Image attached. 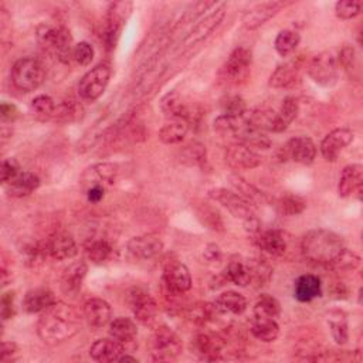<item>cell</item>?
I'll return each mask as SVG.
<instances>
[{
    "instance_id": "cell-32",
    "label": "cell",
    "mask_w": 363,
    "mask_h": 363,
    "mask_svg": "<svg viewBox=\"0 0 363 363\" xmlns=\"http://www.w3.org/2000/svg\"><path fill=\"white\" fill-rule=\"evenodd\" d=\"M137 335H138L137 323L129 318L120 316L110 322V336L118 340L120 343H122L124 346L127 343L134 342Z\"/></svg>"
},
{
    "instance_id": "cell-29",
    "label": "cell",
    "mask_w": 363,
    "mask_h": 363,
    "mask_svg": "<svg viewBox=\"0 0 363 363\" xmlns=\"http://www.w3.org/2000/svg\"><path fill=\"white\" fill-rule=\"evenodd\" d=\"M56 302V296L53 291L49 288H36L30 289L23 299V309L28 313H39L46 311Z\"/></svg>"
},
{
    "instance_id": "cell-48",
    "label": "cell",
    "mask_w": 363,
    "mask_h": 363,
    "mask_svg": "<svg viewBox=\"0 0 363 363\" xmlns=\"http://www.w3.org/2000/svg\"><path fill=\"white\" fill-rule=\"evenodd\" d=\"M362 4L359 0H339L335 5V15L342 21H350L360 15Z\"/></svg>"
},
{
    "instance_id": "cell-51",
    "label": "cell",
    "mask_w": 363,
    "mask_h": 363,
    "mask_svg": "<svg viewBox=\"0 0 363 363\" xmlns=\"http://www.w3.org/2000/svg\"><path fill=\"white\" fill-rule=\"evenodd\" d=\"M298 111H299L298 101H296L294 97H287V98L282 101L278 114H280L282 122L288 127V125L296 118Z\"/></svg>"
},
{
    "instance_id": "cell-40",
    "label": "cell",
    "mask_w": 363,
    "mask_h": 363,
    "mask_svg": "<svg viewBox=\"0 0 363 363\" xmlns=\"http://www.w3.org/2000/svg\"><path fill=\"white\" fill-rule=\"evenodd\" d=\"M86 254L87 257L96 263V264H103L108 260H111L114 254L113 246L107 240H91L90 243L86 244Z\"/></svg>"
},
{
    "instance_id": "cell-60",
    "label": "cell",
    "mask_w": 363,
    "mask_h": 363,
    "mask_svg": "<svg viewBox=\"0 0 363 363\" xmlns=\"http://www.w3.org/2000/svg\"><path fill=\"white\" fill-rule=\"evenodd\" d=\"M118 362H138V359L134 356H129V355H122Z\"/></svg>"
},
{
    "instance_id": "cell-17",
    "label": "cell",
    "mask_w": 363,
    "mask_h": 363,
    "mask_svg": "<svg viewBox=\"0 0 363 363\" xmlns=\"http://www.w3.org/2000/svg\"><path fill=\"white\" fill-rule=\"evenodd\" d=\"M163 250V241L156 234H142L128 241V251L141 260H151Z\"/></svg>"
},
{
    "instance_id": "cell-24",
    "label": "cell",
    "mask_w": 363,
    "mask_h": 363,
    "mask_svg": "<svg viewBox=\"0 0 363 363\" xmlns=\"http://www.w3.org/2000/svg\"><path fill=\"white\" fill-rule=\"evenodd\" d=\"M253 127L261 129L263 132L264 131H268V132H284L288 127L282 122L281 117L278 113L272 111V110H267V108H263V110H254L248 120H247Z\"/></svg>"
},
{
    "instance_id": "cell-56",
    "label": "cell",
    "mask_w": 363,
    "mask_h": 363,
    "mask_svg": "<svg viewBox=\"0 0 363 363\" xmlns=\"http://www.w3.org/2000/svg\"><path fill=\"white\" fill-rule=\"evenodd\" d=\"M0 117H2L4 122H15L19 118V110L15 104L2 103V107H0Z\"/></svg>"
},
{
    "instance_id": "cell-13",
    "label": "cell",
    "mask_w": 363,
    "mask_h": 363,
    "mask_svg": "<svg viewBox=\"0 0 363 363\" xmlns=\"http://www.w3.org/2000/svg\"><path fill=\"white\" fill-rule=\"evenodd\" d=\"M117 175H118L117 165L110 163V162L96 163L84 172V175L81 178V183L86 190L96 188V186H101V188L107 189L110 185H113L115 182Z\"/></svg>"
},
{
    "instance_id": "cell-41",
    "label": "cell",
    "mask_w": 363,
    "mask_h": 363,
    "mask_svg": "<svg viewBox=\"0 0 363 363\" xmlns=\"http://www.w3.org/2000/svg\"><path fill=\"white\" fill-rule=\"evenodd\" d=\"M227 280L238 287H247L251 282V270L250 265L240 260H233L226 270Z\"/></svg>"
},
{
    "instance_id": "cell-34",
    "label": "cell",
    "mask_w": 363,
    "mask_h": 363,
    "mask_svg": "<svg viewBox=\"0 0 363 363\" xmlns=\"http://www.w3.org/2000/svg\"><path fill=\"white\" fill-rule=\"evenodd\" d=\"M192 207L197 216V219L204 224L207 229L213 231H223L224 230V223L223 219L216 207L206 202H193Z\"/></svg>"
},
{
    "instance_id": "cell-18",
    "label": "cell",
    "mask_w": 363,
    "mask_h": 363,
    "mask_svg": "<svg viewBox=\"0 0 363 363\" xmlns=\"http://www.w3.org/2000/svg\"><path fill=\"white\" fill-rule=\"evenodd\" d=\"M226 162L236 171L254 169L261 165V158L243 144H233L226 149Z\"/></svg>"
},
{
    "instance_id": "cell-57",
    "label": "cell",
    "mask_w": 363,
    "mask_h": 363,
    "mask_svg": "<svg viewBox=\"0 0 363 363\" xmlns=\"http://www.w3.org/2000/svg\"><path fill=\"white\" fill-rule=\"evenodd\" d=\"M203 258L206 260L207 264L216 265L221 261V250L216 244H207L204 251H203Z\"/></svg>"
},
{
    "instance_id": "cell-31",
    "label": "cell",
    "mask_w": 363,
    "mask_h": 363,
    "mask_svg": "<svg viewBox=\"0 0 363 363\" xmlns=\"http://www.w3.org/2000/svg\"><path fill=\"white\" fill-rule=\"evenodd\" d=\"M214 308L220 313L241 315L247 309V299L234 291H227L220 294L214 301Z\"/></svg>"
},
{
    "instance_id": "cell-52",
    "label": "cell",
    "mask_w": 363,
    "mask_h": 363,
    "mask_svg": "<svg viewBox=\"0 0 363 363\" xmlns=\"http://www.w3.org/2000/svg\"><path fill=\"white\" fill-rule=\"evenodd\" d=\"M73 60H76L80 66H88L94 60V49L90 43L81 42L74 46L73 50Z\"/></svg>"
},
{
    "instance_id": "cell-44",
    "label": "cell",
    "mask_w": 363,
    "mask_h": 363,
    "mask_svg": "<svg viewBox=\"0 0 363 363\" xmlns=\"http://www.w3.org/2000/svg\"><path fill=\"white\" fill-rule=\"evenodd\" d=\"M306 207V202L296 195L287 193L281 196L277 202V209L282 216H296L302 213Z\"/></svg>"
},
{
    "instance_id": "cell-55",
    "label": "cell",
    "mask_w": 363,
    "mask_h": 363,
    "mask_svg": "<svg viewBox=\"0 0 363 363\" xmlns=\"http://www.w3.org/2000/svg\"><path fill=\"white\" fill-rule=\"evenodd\" d=\"M16 313L15 309V292L9 291L2 295V318L4 321L13 318Z\"/></svg>"
},
{
    "instance_id": "cell-23",
    "label": "cell",
    "mask_w": 363,
    "mask_h": 363,
    "mask_svg": "<svg viewBox=\"0 0 363 363\" xmlns=\"http://www.w3.org/2000/svg\"><path fill=\"white\" fill-rule=\"evenodd\" d=\"M362 183H363V166L357 163L346 166L342 172L339 185H338L339 197H349L355 192L360 193Z\"/></svg>"
},
{
    "instance_id": "cell-11",
    "label": "cell",
    "mask_w": 363,
    "mask_h": 363,
    "mask_svg": "<svg viewBox=\"0 0 363 363\" xmlns=\"http://www.w3.org/2000/svg\"><path fill=\"white\" fill-rule=\"evenodd\" d=\"M251 63H253L251 52L246 47H237L230 54L226 64L223 66V70H221L223 79L230 84H238L244 81L250 74Z\"/></svg>"
},
{
    "instance_id": "cell-5",
    "label": "cell",
    "mask_w": 363,
    "mask_h": 363,
    "mask_svg": "<svg viewBox=\"0 0 363 363\" xmlns=\"http://www.w3.org/2000/svg\"><path fill=\"white\" fill-rule=\"evenodd\" d=\"M134 9V4L124 0V2H114L110 5L107 11V16L104 21V32L103 39L108 49H114L118 43L122 28L129 18Z\"/></svg>"
},
{
    "instance_id": "cell-4",
    "label": "cell",
    "mask_w": 363,
    "mask_h": 363,
    "mask_svg": "<svg viewBox=\"0 0 363 363\" xmlns=\"http://www.w3.org/2000/svg\"><path fill=\"white\" fill-rule=\"evenodd\" d=\"M38 40L45 49L56 53L63 63H70L73 59V38L69 29L63 26L42 25L38 29Z\"/></svg>"
},
{
    "instance_id": "cell-16",
    "label": "cell",
    "mask_w": 363,
    "mask_h": 363,
    "mask_svg": "<svg viewBox=\"0 0 363 363\" xmlns=\"http://www.w3.org/2000/svg\"><path fill=\"white\" fill-rule=\"evenodd\" d=\"M353 141V132L347 128H338L329 132L322 144H321V154L328 162H335L339 154Z\"/></svg>"
},
{
    "instance_id": "cell-43",
    "label": "cell",
    "mask_w": 363,
    "mask_h": 363,
    "mask_svg": "<svg viewBox=\"0 0 363 363\" xmlns=\"http://www.w3.org/2000/svg\"><path fill=\"white\" fill-rule=\"evenodd\" d=\"M299 42H301V38H299V35L296 32H294V30H282L275 38L274 47H275V50H277V53L280 56L287 57L292 52H295V49L298 47Z\"/></svg>"
},
{
    "instance_id": "cell-33",
    "label": "cell",
    "mask_w": 363,
    "mask_h": 363,
    "mask_svg": "<svg viewBox=\"0 0 363 363\" xmlns=\"http://www.w3.org/2000/svg\"><path fill=\"white\" fill-rule=\"evenodd\" d=\"M231 186L236 189V193L240 195L246 202H248L253 207L264 204L267 202V196L258 190L255 186L250 185L246 179H243L238 175H231L229 178Z\"/></svg>"
},
{
    "instance_id": "cell-30",
    "label": "cell",
    "mask_w": 363,
    "mask_h": 363,
    "mask_svg": "<svg viewBox=\"0 0 363 363\" xmlns=\"http://www.w3.org/2000/svg\"><path fill=\"white\" fill-rule=\"evenodd\" d=\"M6 186H8V193L12 197H26L39 189L40 179L33 172H21Z\"/></svg>"
},
{
    "instance_id": "cell-39",
    "label": "cell",
    "mask_w": 363,
    "mask_h": 363,
    "mask_svg": "<svg viewBox=\"0 0 363 363\" xmlns=\"http://www.w3.org/2000/svg\"><path fill=\"white\" fill-rule=\"evenodd\" d=\"M251 333L261 342L270 343L274 342L280 335V326L275 319L271 318H255L251 325Z\"/></svg>"
},
{
    "instance_id": "cell-26",
    "label": "cell",
    "mask_w": 363,
    "mask_h": 363,
    "mask_svg": "<svg viewBox=\"0 0 363 363\" xmlns=\"http://www.w3.org/2000/svg\"><path fill=\"white\" fill-rule=\"evenodd\" d=\"M88 267L84 261H76L70 264L64 271L62 277V288L66 294L73 295L77 294L84 282V278L87 275Z\"/></svg>"
},
{
    "instance_id": "cell-19",
    "label": "cell",
    "mask_w": 363,
    "mask_h": 363,
    "mask_svg": "<svg viewBox=\"0 0 363 363\" xmlns=\"http://www.w3.org/2000/svg\"><path fill=\"white\" fill-rule=\"evenodd\" d=\"M163 281L173 294H183L192 288V277L188 267L182 263H171L163 272Z\"/></svg>"
},
{
    "instance_id": "cell-6",
    "label": "cell",
    "mask_w": 363,
    "mask_h": 363,
    "mask_svg": "<svg viewBox=\"0 0 363 363\" xmlns=\"http://www.w3.org/2000/svg\"><path fill=\"white\" fill-rule=\"evenodd\" d=\"M183 350L180 338L168 326H159L151 339V355L154 360L166 362L176 359Z\"/></svg>"
},
{
    "instance_id": "cell-46",
    "label": "cell",
    "mask_w": 363,
    "mask_h": 363,
    "mask_svg": "<svg viewBox=\"0 0 363 363\" xmlns=\"http://www.w3.org/2000/svg\"><path fill=\"white\" fill-rule=\"evenodd\" d=\"M221 111L223 115L231 118H243L247 113V104L240 96H227L221 100Z\"/></svg>"
},
{
    "instance_id": "cell-59",
    "label": "cell",
    "mask_w": 363,
    "mask_h": 363,
    "mask_svg": "<svg viewBox=\"0 0 363 363\" xmlns=\"http://www.w3.org/2000/svg\"><path fill=\"white\" fill-rule=\"evenodd\" d=\"M105 188H101V186H96V188H91L88 190H86L87 193V199L90 203H100L104 196H105Z\"/></svg>"
},
{
    "instance_id": "cell-20",
    "label": "cell",
    "mask_w": 363,
    "mask_h": 363,
    "mask_svg": "<svg viewBox=\"0 0 363 363\" xmlns=\"http://www.w3.org/2000/svg\"><path fill=\"white\" fill-rule=\"evenodd\" d=\"M83 315L90 326L103 328L111 322L113 311L107 301L101 298H91L84 304Z\"/></svg>"
},
{
    "instance_id": "cell-10",
    "label": "cell",
    "mask_w": 363,
    "mask_h": 363,
    "mask_svg": "<svg viewBox=\"0 0 363 363\" xmlns=\"http://www.w3.org/2000/svg\"><path fill=\"white\" fill-rule=\"evenodd\" d=\"M339 63L330 52H323L312 59L308 67L309 77L319 86H333L338 80Z\"/></svg>"
},
{
    "instance_id": "cell-53",
    "label": "cell",
    "mask_w": 363,
    "mask_h": 363,
    "mask_svg": "<svg viewBox=\"0 0 363 363\" xmlns=\"http://www.w3.org/2000/svg\"><path fill=\"white\" fill-rule=\"evenodd\" d=\"M338 63L339 66H342L345 69V71H347L349 74H352L353 70H356V53L355 49L350 46H346L342 49V52L339 53L338 57Z\"/></svg>"
},
{
    "instance_id": "cell-7",
    "label": "cell",
    "mask_w": 363,
    "mask_h": 363,
    "mask_svg": "<svg viewBox=\"0 0 363 363\" xmlns=\"http://www.w3.org/2000/svg\"><path fill=\"white\" fill-rule=\"evenodd\" d=\"M111 79V69L107 64H98L91 69L80 81L79 84V94L86 101H96L98 100Z\"/></svg>"
},
{
    "instance_id": "cell-9",
    "label": "cell",
    "mask_w": 363,
    "mask_h": 363,
    "mask_svg": "<svg viewBox=\"0 0 363 363\" xmlns=\"http://www.w3.org/2000/svg\"><path fill=\"white\" fill-rule=\"evenodd\" d=\"M224 13H226V4H219L212 13H209L204 19L197 22V25L186 35V38L180 43V49L182 50L192 49L197 43L207 39L223 22Z\"/></svg>"
},
{
    "instance_id": "cell-28",
    "label": "cell",
    "mask_w": 363,
    "mask_h": 363,
    "mask_svg": "<svg viewBox=\"0 0 363 363\" xmlns=\"http://www.w3.org/2000/svg\"><path fill=\"white\" fill-rule=\"evenodd\" d=\"M322 284L319 277L312 274L301 275L294 285V296L299 302H311L312 299L321 296Z\"/></svg>"
},
{
    "instance_id": "cell-45",
    "label": "cell",
    "mask_w": 363,
    "mask_h": 363,
    "mask_svg": "<svg viewBox=\"0 0 363 363\" xmlns=\"http://www.w3.org/2000/svg\"><path fill=\"white\" fill-rule=\"evenodd\" d=\"M56 103L49 96H39L32 101V111L40 121H49L54 118L56 114Z\"/></svg>"
},
{
    "instance_id": "cell-49",
    "label": "cell",
    "mask_w": 363,
    "mask_h": 363,
    "mask_svg": "<svg viewBox=\"0 0 363 363\" xmlns=\"http://www.w3.org/2000/svg\"><path fill=\"white\" fill-rule=\"evenodd\" d=\"M183 161L192 165H202L206 162V146L199 142H190L183 149Z\"/></svg>"
},
{
    "instance_id": "cell-3",
    "label": "cell",
    "mask_w": 363,
    "mask_h": 363,
    "mask_svg": "<svg viewBox=\"0 0 363 363\" xmlns=\"http://www.w3.org/2000/svg\"><path fill=\"white\" fill-rule=\"evenodd\" d=\"M46 79L43 64L35 57H25L18 60L11 71V80L13 86L23 93H32L38 90Z\"/></svg>"
},
{
    "instance_id": "cell-36",
    "label": "cell",
    "mask_w": 363,
    "mask_h": 363,
    "mask_svg": "<svg viewBox=\"0 0 363 363\" xmlns=\"http://www.w3.org/2000/svg\"><path fill=\"white\" fill-rule=\"evenodd\" d=\"M298 64L295 62L284 63L277 67V70L270 77V87L272 88H288L294 86L298 80Z\"/></svg>"
},
{
    "instance_id": "cell-2",
    "label": "cell",
    "mask_w": 363,
    "mask_h": 363,
    "mask_svg": "<svg viewBox=\"0 0 363 363\" xmlns=\"http://www.w3.org/2000/svg\"><path fill=\"white\" fill-rule=\"evenodd\" d=\"M345 244L340 236L330 230L316 229L308 231L301 241L302 255L315 264L329 265L335 263L339 254L343 251Z\"/></svg>"
},
{
    "instance_id": "cell-8",
    "label": "cell",
    "mask_w": 363,
    "mask_h": 363,
    "mask_svg": "<svg viewBox=\"0 0 363 363\" xmlns=\"http://www.w3.org/2000/svg\"><path fill=\"white\" fill-rule=\"evenodd\" d=\"M209 197L212 200L220 203L236 219H240L244 223L255 219L254 207L233 190H227L224 188H214V189L209 190Z\"/></svg>"
},
{
    "instance_id": "cell-15",
    "label": "cell",
    "mask_w": 363,
    "mask_h": 363,
    "mask_svg": "<svg viewBox=\"0 0 363 363\" xmlns=\"http://www.w3.org/2000/svg\"><path fill=\"white\" fill-rule=\"evenodd\" d=\"M284 6L285 5L282 2H264V4L255 5L243 13V18H241L243 26L248 30L258 29L260 26L271 21Z\"/></svg>"
},
{
    "instance_id": "cell-1",
    "label": "cell",
    "mask_w": 363,
    "mask_h": 363,
    "mask_svg": "<svg viewBox=\"0 0 363 363\" xmlns=\"http://www.w3.org/2000/svg\"><path fill=\"white\" fill-rule=\"evenodd\" d=\"M83 316L74 306L64 302H54L42 312L38 333L47 345L56 346L64 343L81 330Z\"/></svg>"
},
{
    "instance_id": "cell-21",
    "label": "cell",
    "mask_w": 363,
    "mask_h": 363,
    "mask_svg": "<svg viewBox=\"0 0 363 363\" xmlns=\"http://www.w3.org/2000/svg\"><path fill=\"white\" fill-rule=\"evenodd\" d=\"M49 255L57 261L63 260H70L77 255L79 247L73 236L67 233H57L49 238L46 243Z\"/></svg>"
},
{
    "instance_id": "cell-22",
    "label": "cell",
    "mask_w": 363,
    "mask_h": 363,
    "mask_svg": "<svg viewBox=\"0 0 363 363\" xmlns=\"http://www.w3.org/2000/svg\"><path fill=\"white\" fill-rule=\"evenodd\" d=\"M124 352H125V346L113 338L98 339L90 347L91 359L100 363L118 362L120 357L124 355Z\"/></svg>"
},
{
    "instance_id": "cell-25",
    "label": "cell",
    "mask_w": 363,
    "mask_h": 363,
    "mask_svg": "<svg viewBox=\"0 0 363 363\" xmlns=\"http://www.w3.org/2000/svg\"><path fill=\"white\" fill-rule=\"evenodd\" d=\"M257 246L271 254V255H284V253L287 251L288 243L285 238V234L280 230H267V231H260L255 237H254Z\"/></svg>"
},
{
    "instance_id": "cell-58",
    "label": "cell",
    "mask_w": 363,
    "mask_h": 363,
    "mask_svg": "<svg viewBox=\"0 0 363 363\" xmlns=\"http://www.w3.org/2000/svg\"><path fill=\"white\" fill-rule=\"evenodd\" d=\"M19 356V346L15 342H4L2 345V360L13 362Z\"/></svg>"
},
{
    "instance_id": "cell-14",
    "label": "cell",
    "mask_w": 363,
    "mask_h": 363,
    "mask_svg": "<svg viewBox=\"0 0 363 363\" xmlns=\"http://www.w3.org/2000/svg\"><path fill=\"white\" fill-rule=\"evenodd\" d=\"M129 306L134 312V316L137 321L142 323H151L156 313H158V305L155 299L151 296L149 292L135 288L129 294Z\"/></svg>"
},
{
    "instance_id": "cell-27",
    "label": "cell",
    "mask_w": 363,
    "mask_h": 363,
    "mask_svg": "<svg viewBox=\"0 0 363 363\" xmlns=\"http://www.w3.org/2000/svg\"><path fill=\"white\" fill-rule=\"evenodd\" d=\"M161 108L163 111V114L171 118V121L173 120H182L186 121L190 120L192 117V111L189 108V105L183 101V98L176 93H168L162 100H161Z\"/></svg>"
},
{
    "instance_id": "cell-37",
    "label": "cell",
    "mask_w": 363,
    "mask_h": 363,
    "mask_svg": "<svg viewBox=\"0 0 363 363\" xmlns=\"http://www.w3.org/2000/svg\"><path fill=\"white\" fill-rule=\"evenodd\" d=\"M189 132V124L182 120H173L162 127L159 131V139L166 145L180 144Z\"/></svg>"
},
{
    "instance_id": "cell-54",
    "label": "cell",
    "mask_w": 363,
    "mask_h": 363,
    "mask_svg": "<svg viewBox=\"0 0 363 363\" xmlns=\"http://www.w3.org/2000/svg\"><path fill=\"white\" fill-rule=\"evenodd\" d=\"M19 173H21V166H19L16 159L8 158V159L4 161V163H2V182H4V185H8L9 182H12Z\"/></svg>"
},
{
    "instance_id": "cell-12",
    "label": "cell",
    "mask_w": 363,
    "mask_h": 363,
    "mask_svg": "<svg viewBox=\"0 0 363 363\" xmlns=\"http://www.w3.org/2000/svg\"><path fill=\"white\" fill-rule=\"evenodd\" d=\"M282 161H292L301 165H311L316 158V146L311 138L296 137L289 139L281 149Z\"/></svg>"
},
{
    "instance_id": "cell-35",
    "label": "cell",
    "mask_w": 363,
    "mask_h": 363,
    "mask_svg": "<svg viewBox=\"0 0 363 363\" xmlns=\"http://www.w3.org/2000/svg\"><path fill=\"white\" fill-rule=\"evenodd\" d=\"M221 340L217 336L202 333L195 339V350L204 360H217L221 353Z\"/></svg>"
},
{
    "instance_id": "cell-47",
    "label": "cell",
    "mask_w": 363,
    "mask_h": 363,
    "mask_svg": "<svg viewBox=\"0 0 363 363\" xmlns=\"http://www.w3.org/2000/svg\"><path fill=\"white\" fill-rule=\"evenodd\" d=\"M79 115H81V107L76 100H67L56 107L54 120L59 122H71L77 120Z\"/></svg>"
},
{
    "instance_id": "cell-50",
    "label": "cell",
    "mask_w": 363,
    "mask_h": 363,
    "mask_svg": "<svg viewBox=\"0 0 363 363\" xmlns=\"http://www.w3.org/2000/svg\"><path fill=\"white\" fill-rule=\"evenodd\" d=\"M359 265H360V257L347 248H343V251L339 254V257L332 264V267L342 270V271H353Z\"/></svg>"
},
{
    "instance_id": "cell-38",
    "label": "cell",
    "mask_w": 363,
    "mask_h": 363,
    "mask_svg": "<svg viewBox=\"0 0 363 363\" xmlns=\"http://www.w3.org/2000/svg\"><path fill=\"white\" fill-rule=\"evenodd\" d=\"M328 325L330 328V333L333 340L338 345H345L349 340V330H347V319L342 311H330L326 316Z\"/></svg>"
},
{
    "instance_id": "cell-42",
    "label": "cell",
    "mask_w": 363,
    "mask_h": 363,
    "mask_svg": "<svg viewBox=\"0 0 363 363\" xmlns=\"http://www.w3.org/2000/svg\"><path fill=\"white\" fill-rule=\"evenodd\" d=\"M280 312H281L280 302L268 294L261 295L254 305V316L258 319L261 318L275 319L280 315Z\"/></svg>"
}]
</instances>
